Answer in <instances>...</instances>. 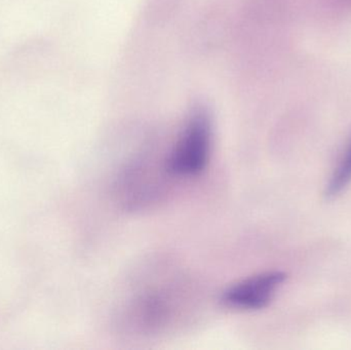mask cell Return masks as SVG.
Wrapping results in <instances>:
<instances>
[{
  "instance_id": "6da1fadb",
  "label": "cell",
  "mask_w": 351,
  "mask_h": 350,
  "mask_svg": "<svg viewBox=\"0 0 351 350\" xmlns=\"http://www.w3.org/2000/svg\"><path fill=\"white\" fill-rule=\"evenodd\" d=\"M212 145V123L206 111L188 119L174 148L166 160V170L177 177H196L208 166Z\"/></svg>"
},
{
  "instance_id": "3957f363",
  "label": "cell",
  "mask_w": 351,
  "mask_h": 350,
  "mask_svg": "<svg viewBox=\"0 0 351 350\" xmlns=\"http://www.w3.org/2000/svg\"><path fill=\"white\" fill-rule=\"evenodd\" d=\"M351 183V143L326 187L327 199L337 197Z\"/></svg>"
},
{
  "instance_id": "7a4b0ae2",
  "label": "cell",
  "mask_w": 351,
  "mask_h": 350,
  "mask_svg": "<svg viewBox=\"0 0 351 350\" xmlns=\"http://www.w3.org/2000/svg\"><path fill=\"white\" fill-rule=\"evenodd\" d=\"M287 277L282 271L258 273L227 288L221 296V302L232 310H262L269 305Z\"/></svg>"
}]
</instances>
